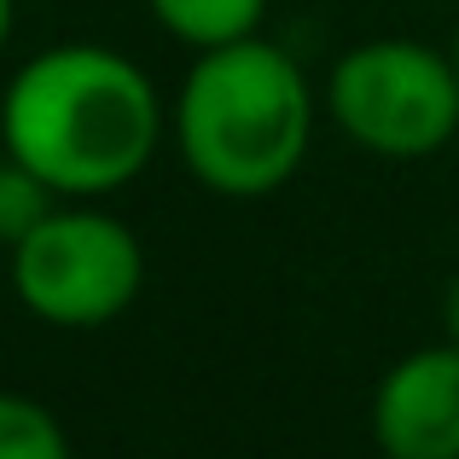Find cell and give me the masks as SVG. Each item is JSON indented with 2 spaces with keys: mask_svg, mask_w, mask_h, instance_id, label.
Returning a JSON list of instances; mask_svg holds the SVG:
<instances>
[{
  "mask_svg": "<svg viewBox=\"0 0 459 459\" xmlns=\"http://www.w3.org/2000/svg\"><path fill=\"white\" fill-rule=\"evenodd\" d=\"M325 111L349 146L372 157H437L459 134V76L448 47L378 35L349 47L325 82Z\"/></svg>",
  "mask_w": 459,
  "mask_h": 459,
  "instance_id": "cell-4",
  "label": "cell"
},
{
  "mask_svg": "<svg viewBox=\"0 0 459 459\" xmlns=\"http://www.w3.org/2000/svg\"><path fill=\"white\" fill-rule=\"evenodd\" d=\"M314 100L308 70L268 35H245L233 47L192 53L169 100V140L215 198H273L291 186L314 146Z\"/></svg>",
  "mask_w": 459,
  "mask_h": 459,
  "instance_id": "cell-2",
  "label": "cell"
},
{
  "mask_svg": "<svg viewBox=\"0 0 459 459\" xmlns=\"http://www.w3.org/2000/svg\"><path fill=\"white\" fill-rule=\"evenodd\" d=\"M448 58H454V76H459V23H454V41H448Z\"/></svg>",
  "mask_w": 459,
  "mask_h": 459,
  "instance_id": "cell-11",
  "label": "cell"
},
{
  "mask_svg": "<svg viewBox=\"0 0 459 459\" xmlns=\"http://www.w3.org/2000/svg\"><path fill=\"white\" fill-rule=\"evenodd\" d=\"M273 0H146L152 23L186 53H210V47H233L245 35H262Z\"/></svg>",
  "mask_w": 459,
  "mask_h": 459,
  "instance_id": "cell-6",
  "label": "cell"
},
{
  "mask_svg": "<svg viewBox=\"0 0 459 459\" xmlns=\"http://www.w3.org/2000/svg\"><path fill=\"white\" fill-rule=\"evenodd\" d=\"M6 285L53 332H100L146 291V245L105 198H58L6 250Z\"/></svg>",
  "mask_w": 459,
  "mask_h": 459,
  "instance_id": "cell-3",
  "label": "cell"
},
{
  "mask_svg": "<svg viewBox=\"0 0 459 459\" xmlns=\"http://www.w3.org/2000/svg\"><path fill=\"white\" fill-rule=\"evenodd\" d=\"M58 204V192L35 175L30 163H18L12 152H0V250H12L47 210Z\"/></svg>",
  "mask_w": 459,
  "mask_h": 459,
  "instance_id": "cell-8",
  "label": "cell"
},
{
  "mask_svg": "<svg viewBox=\"0 0 459 459\" xmlns=\"http://www.w3.org/2000/svg\"><path fill=\"white\" fill-rule=\"evenodd\" d=\"M12 23H18V0H0V53L12 41Z\"/></svg>",
  "mask_w": 459,
  "mask_h": 459,
  "instance_id": "cell-10",
  "label": "cell"
},
{
  "mask_svg": "<svg viewBox=\"0 0 459 459\" xmlns=\"http://www.w3.org/2000/svg\"><path fill=\"white\" fill-rule=\"evenodd\" d=\"M372 459H384V454H372Z\"/></svg>",
  "mask_w": 459,
  "mask_h": 459,
  "instance_id": "cell-13",
  "label": "cell"
},
{
  "mask_svg": "<svg viewBox=\"0 0 459 459\" xmlns=\"http://www.w3.org/2000/svg\"><path fill=\"white\" fill-rule=\"evenodd\" d=\"M169 140V100L140 58L105 41H53L0 93V152L30 163L58 198L134 186Z\"/></svg>",
  "mask_w": 459,
  "mask_h": 459,
  "instance_id": "cell-1",
  "label": "cell"
},
{
  "mask_svg": "<svg viewBox=\"0 0 459 459\" xmlns=\"http://www.w3.org/2000/svg\"><path fill=\"white\" fill-rule=\"evenodd\" d=\"M442 337L459 343V273L448 280V291H442Z\"/></svg>",
  "mask_w": 459,
  "mask_h": 459,
  "instance_id": "cell-9",
  "label": "cell"
},
{
  "mask_svg": "<svg viewBox=\"0 0 459 459\" xmlns=\"http://www.w3.org/2000/svg\"><path fill=\"white\" fill-rule=\"evenodd\" d=\"M384 459H459V343H425L390 360L367 407Z\"/></svg>",
  "mask_w": 459,
  "mask_h": 459,
  "instance_id": "cell-5",
  "label": "cell"
},
{
  "mask_svg": "<svg viewBox=\"0 0 459 459\" xmlns=\"http://www.w3.org/2000/svg\"><path fill=\"white\" fill-rule=\"evenodd\" d=\"M0 285H6V250H0Z\"/></svg>",
  "mask_w": 459,
  "mask_h": 459,
  "instance_id": "cell-12",
  "label": "cell"
},
{
  "mask_svg": "<svg viewBox=\"0 0 459 459\" xmlns=\"http://www.w3.org/2000/svg\"><path fill=\"white\" fill-rule=\"evenodd\" d=\"M0 459H76V448L47 402L23 390H0Z\"/></svg>",
  "mask_w": 459,
  "mask_h": 459,
  "instance_id": "cell-7",
  "label": "cell"
}]
</instances>
